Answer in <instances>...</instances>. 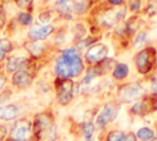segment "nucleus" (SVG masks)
Returning <instances> with one entry per match:
<instances>
[{"label": "nucleus", "instance_id": "1", "mask_svg": "<svg viewBox=\"0 0 157 141\" xmlns=\"http://www.w3.org/2000/svg\"><path fill=\"white\" fill-rule=\"evenodd\" d=\"M55 74L58 77L71 78L78 76L83 70V63L78 54V50L75 48L65 49L55 61Z\"/></svg>", "mask_w": 157, "mask_h": 141}, {"label": "nucleus", "instance_id": "2", "mask_svg": "<svg viewBox=\"0 0 157 141\" xmlns=\"http://www.w3.org/2000/svg\"><path fill=\"white\" fill-rule=\"evenodd\" d=\"M32 129H33V135L40 140L44 137H49L52 131H54V119L53 115L48 112H43L39 113L34 116L33 124H32Z\"/></svg>", "mask_w": 157, "mask_h": 141}, {"label": "nucleus", "instance_id": "3", "mask_svg": "<svg viewBox=\"0 0 157 141\" xmlns=\"http://www.w3.org/2000/svg\"><path fill=\"white\" fill-rule=\"evenodd\" d=\"M156 61L155 48H145L137 53L135 58V65L140 74H147L152 70Z\"/></svg>", "mask_w": 157, "mask_h": 141}, {"label": "nucleus", "instance_id": "4", "mask_svg": "<svg viewBox=\"0 0 157 141\" xmlns=\"http://www.w3.org/2000/svg\"><path fill=\"white\" fill-rule=\"evenodd\" d=\"M55 88H56V98L59 104L66 105L71 102L74 96V82L71 78H63L58 77L55 81Z\"/></svg>", "mask_w": 157, "mask_h": 141}, {"label": "nucleus", "instance_id": "5", "mask_svg": "<svg viewBox=\"0 0 157 141\" xmlns=\"http://www.w3.org/2000/svg\"><path fill=\"white\" fill-rule=\"evenodd\" d=\"M32 134V123L27 119H20L13 124L10 131V139L13 141H28Z\"/></svg>", "mask_w": 157, "mask_h": 141}, {"label": "nucleus", "instance_id": "6", "mask_svg": "<svg viewBox=\"0 0 157 141\" xmlns=\"http://www.w3.org/2000/svg\"><path fill=\"white\" fill-rule=\"evenodd\" d=\"M144 90L142 86L137 82H131V83H126L119 87L118 90V98L120 102L124 103H129L132 102L135 99H139L142 94Z\"/></svg>", "mask_w": 157, "mask_h": 141}, {"label": "nucleus", "instance_id": "7", "mask_svg": "<svg viewBox=\"0 0 157 141\" xmlns=\"http://www.w3.org/2000/svg\"><path fill=\"white\" fill-rule=\"evenodd\" d=\"M107 54H108V47L102 43H97L90 45V48L85 53V59L88 64H99L105 60Z\"/></svg>", "mask_w": 157, "mask_h": 141}, {"label": "nucleus", "instance_id": "8", "mask_svg": "<svg viewBox=\"0 0 157 141\" xmlns=\"http://www.w3.org/2000/svg\"><path fill=\"white\" fill-rule=\"evenodd\" d=\"M119 112V107L115 103H107L102 110L99 112V114L96 118V125L98 128H104L105 125H108L110 121H113L117 116Z\"/></svg>", "mask_w": 157, "mask_h": 141}, {"label": "nucleus", "instance_id": "9", "mask_svg": "<svg viewBox=\"0 0 157 141\" xmlns=\"http://www.w3.org/2000/svg\"><path fill=\"white\" fill-rule=\"evenodd\" d=\"M156 109H157V96L152 94L151 97H145L142 101L136 102L132 105L131 112L134 114H137V115H144V114L150 113V112L156 110Z\"/></svg>", "mask_w": 157, "mask_h": 141}, {"label": "nucleus", "instance_id": "10", "mask_svg": "<svg viewBox=\"0 0 157 141\" xmlns=\"http://www.w3.org/2000/svg\"><path fill=\"white\" fill-rule=\"evenodd\" d=\"M54 31L52 25H36L28 31V37L31 40H43L50 36Z\"/></svg>", "mask_w": 157, "mask_h": 141}, {"label": "nucleus", "instance_id": "11", "mask_svg": "<svg viewBox=\"0 0 157 141\" xmlns=\"http://www.w3.org/2000/svg\"><path fill=\"white\" fill-rule=\"evenodd\" d=\"M33 81V76L32 74L26 70V69H22V70H18L16 72H13V76H12V83L13 86H16L17 88H27L31 86Z\"/></svg>", "mask_w": 157, "mask_h": 141}, {"label": "nucleus", "instance_id": "12", "mask_svg": "<svg viewBox=\"0 0 157 141\" xmlns=\"http://www.w3.org/2000/svg\"><path fill=\"white\" fill-rule=\"evenodd\" d=\"M124 15H125L124 7H115V9L108 10L102 17V25L105 27H112L113 25L119 22Z\"/></svg>", "mask_w": 157, "mask_h": 141}, {"label": "nucleus", "instance_id": "13", "mask_svg": "<svg viewBox=\"0 0 157 141\" xmlns=\"http://www.w3.org/2000/svg\"><path fill=\"white\" fill-rule=\"evenodd\" d=\"M31 60L28 58H23V56H10L7 59L6 63V70L9 72H16L18 70L26 69L29 65Z\"/></svg>", "mask_w": 157, "mask_h": 141}, {"label": "nucleus", "instance_id": "14", "mask_svg": "<svg viewBox=\"0 0 157 141\" xmlns=\"http://www.w3.org/2000/svg\"><path fill=\"white\" fill-rule=\"evenodd\" d=\"M25 48L31 54V56L34 58V59L42 56L43 53H44V50H45V45L40 40H31V42H27V43H25Z\"/></svg>", "mask_w": 157, "mask_h": 141}, {"label": "nucleus", "instance_id": "15", "mask_svg": "<svg viewBox=\"0 0 157 141\" xmlns=\"http://www.w3.org/2000/svg\"><path fill=\"white\" fill-rule=\"evenodd\" d=\"M20 113V109L15 104H6L0 107V119L2 120H12Z\"/></svg>", "mask_w": 157, "mask_h": 141}, {"label": "nucleus", "instance_id": "16", "mask_svg": "<svg viewBox=\"0 0 157 141\" xmlns=\"http://www.w3.org/2000/svg\"><path fill=\"white\" fill-rule=\"evenodd\" d=\"M75 4H76L75 0H56L55 7L60 13L70 16V12L75 9Z\"/></svg>", "mask_w": 157, "mask_h": 141}, {"label": "nucleus", "instance_id": "17", "mask_svg": "<svg viewBox=\"0 0 157 141\" xmlns=\"http://www.w3.org/2000/svg\"><path fill=\"white\" fill-rule=\"evenodd\" d=\"M128 74H129V67L126 64H117L113 70V77L115 80H123L128 76Z\"/></svg>", "mask_w": 157, "mask_h": 141}, {"label": "nucleus", "instance_id": "18", "mask_svg": "<svg viewBox=\"0 0 157 141\" xmlns=\"http://www.w3.org/2000/svg\"><path fill=\"white\" fill-rule=\"evenodd\" d=\"M153 136H155L153 130L150 129V128H147V126L140 128L137 130V132H136V137L139 140H141V141H150V140L153 139Z\"/></svg>", "mask_w": 157, "mask_h": 141}, {"label": "nucleus", "instance_id": "19", "mask_svg": "<svg viewBox=\"0 0 157 141\" xmlns=\"http://www.w3.org/2000/svg\"><path fill=\"white\" fill-rule=\"evenodd\" d=\"M11 49H12V43L9 39H6V38L0 39V61H2L5 59L6 54L9 51H11Z\"/></svg>", "mask_w": 157, "mask_h": 141}, {"label": "nucleus", "instance_id": "20", "mask_svg": "<svg viewBox=\"0 0 157 141\" xmlns=\"http://www.w3.org/2000/svg\"><path fill=\"white\" fill-rule=\"evenodd\" d=\"M93 132H94V125H93L91 121L85 123V124L82 125V134H83V136L86 137V140H87V139H91L92 135H93Z\"/></svg>", "mask_w": 157, "mask_h": 141}, {"label": "nucleus", "instance_id": "21", "mask_svg": "<svg viewBox=\"0 0 157 141\" xmlns=\"http://www.w3.org/2000/svg\"><path fill=\"white\" fill-rule=\"evenodd\" d=\"M124 136V132L120 130H113L107 135L105 141H121Z\"/></svg>", "mask_w": 157, "mask_h": 141}, {"label": "nucleus", "instance_id": "22", "mask_svg": "<svg viewBox=\"0 0 157 141\" xmlns=\"http://www.w3.org/2000/svg\"><path fill=\"white\" fill-rule=\"evenodd\" d=\"M17 20H18V22H20L21 25H23V26H28V25L32 22V16H31V13L21 12V13H18Z\"/></svg>", "mask_w": 157, "mask_h": 141}, {"label": "nucleus", "instance_id": "23", "mask_svg": "<svg viewBox=\"0 0 157 141\" xmlns=\"http://www.w3.org/2000/svg\"><path fill=\"white\" fill-rule=\"evenodd\" d=\"M38 20H39L40 22H43L44 25H47V22H49V20H50V12H49V11L40 12L39 16H38Z\"/></svg>", "mask_w": 157, "mask_h": 141}, {"label": "nucleus", "instance_id": "24", "mask_svg": "<svg viewBox=\"0 0 157 141\" xmlns=\"http://www.w3.org/2000/svg\"><path fill=\"white\" fill-rule=\"evenodd\" d=\"M15 1H16L17 6L21 9H28L33 2V0H15Z\"/></svg>", "mask_w": 157, "mask_h": 141}, {"label": "nucleus", "instance_id": "25", "mask_svg": "<svg viewBox=\"0 0 157 141\" xmlns=\"http://www.w3.org/2000/svg\"><path fill=\"white\" fill-rule=\"evenodd\" d=\"M136 139L137 137H136V135L134 132H126V134H124L121 141H136Z\"/></svg>", "mask_w": 157, "mask_h": 141}, {"label": "nucleus", "instance_id": "26", "mask_svg": "<svg viewBox=\"0 0 157 141\" xmlns=\"http://www.w3.org/2000/svg\"><path fill=\"white\" fill-rule=\"evenodd\" d=\"M129 6H130V9L134 10V11L139 10V7H140V0H130V1H129Z\"/></svg>", "mask_w": 157, "mask_h": 141}, {"label": "nucleus", "instance_id": "27", "mask_svg": "<svg viewBox=\"0 0 157 141\" xmlns=\"http://www.w3.org/2000/svg\"><path fill=\"white\" fill-rule=\"evenodd\" d=\"M4 23H5V12L4 10H0V29L2 28Z\"/></svg>", "mask_w": 157, "mask_h": 141}, {"label": "nucleus", "instance_id": "28", "mask_svg": "<svg viewBox=\"0 0 157 141\" xmlns=\"http://www.w3.org/2000/svg\"><path fill=\"white\" fill-rule=\"evenodd\" d=\"M5 135H6V129L4 125H0V141H4Z\"/></svg>", "mask_w": 157, "mask_h": 141}, {"label": "nucleus", "instance_id": "29", "mask_svg": "<svg viewBox=\"0 0 157 141\" xmlns=\"http://www.w3.org/2000/svg\"><path fill=\"white\" fill-rule=\"evenodd\" d=\"M5 85V76L0 74V90L2 88V86Z\"/></svg>", "mask_w": 157, "mask_h": 141}, {"label": "nucleus", "instance_id": "30", "mask_svg": "<svg viewBox=\"0 0 157 141\" xmlns=\"http://www.w3.org/2000/svg\"><path fill=\"white\" fill-rule=\"evenodd\" d=\"M110 4H113V5H120L121 2H123V0H108Z\"/></svg>", "mask_w": 157, "mask_h": 141}, {"label": "nucleus", "instance_id": "31", "mask_svg": "<svg viewBox=\"0 0 157 141\" xmlns=\"http://www.w3.org/2000/svg\"><path fill=\"white\" fill-rule=\"evenodd\" d=\"M150 141H157V137H153L152 140H150Z\"/></svg>", "mask_w": 157, "mask_h": 141}, {"label": "nucleus", "instance_id": "32", "mask_svg": "<svg viewBox=\"0 0 157 141\" xmlns=\"http://www.w3.org/2000/svg\"><path fill=\"white\" fill-rule=\"evenodd\" d=\"M5 141H13V140H11V139H10V137H9V139H6V140H5Z\"/></svg>", "mask_w": 157, "mask_h": 141}, {"label": "nucleus", "instance_id": "33", "mask_svg": "<svg viewBox=\"0 0 157 141\" xmlns=\"http://www.w3.org/2000/svg\"><path fill=\"white\" fill-rule=\"evenodd\" d=\"M86 141H92V140H91V139H87V140H86Z\"/></svg>", "mask_w": 157, "mask_h": 141}]
</instances>
